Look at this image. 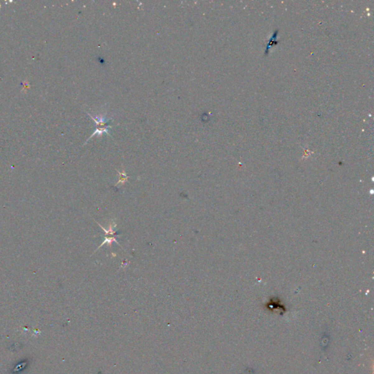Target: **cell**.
Wrapping results in <instances>:
<instances>
[{
  "instance_id": "obj_1",
  "label": "cell",
  "mask_w": 374,
  "mask_h": 374,
  "mask_svg": "<svg viewBox=\"0 0 374 374\" xmlns=\"http://www.w3.org/2000/svg\"><path fill=\"white\" fill-rule=\"evenodd\" d=\"M90 117L94 121L95 124V131L94 133L90 136L87 141H89L90 138H93L94 136L96 135H102V134L105 133L108 135L111 136L110 129L112 127V125H110L112 122V119L110 117H108L105 115H93L90 113H88Z\"/></svg>"
},
{
  "instance_id": "obj_2",
  "label": "cell",
  "mask_w": 374,
  "mask_h": 374,
  "mask_svg": "<svg viewBox=\"0 0 374 374\" xmlns=\"http://www.w3.org/2000/svg\"><path fill=\"white\" fill-rule=\"evenodd\" d=\"M94 221H95V220H94ZM95 222H96V221H95ZM96 222V224H98V225L100 226L101 228H102V230L104 231L105 235L106 237H108H108H110V236L115 237V236H116V235H120V234H119V233H117L114 230V227H115V226H116V225H115V223L114 221H113V220L110 221V223H109V226H108V230L105 229L100 224H99L97 222Z\"/></svg>"
},
{
  "instance_id": "obj_4",
  "label": "cell",
  "mask_w": 374,
  "mask_h": 374,
  "mask_svg": "<svg viewBox=\"0 0 374 374\" xmlns=\"http://www.w3.org/2000/svg\"><path fill=\"white\" fill-rule=\"evenodd\" d=\"M113 242L116 243L117 244L120 245V244H119V243H118V241H116V239H115V237H105V241H104L103 242H102V243H101V245H100V246H99V247L97 248V249H96L95 250V251H94V252L96 251V250H98L99 249H100V248L101 246H102V245H103L106 244V243H107V244H108V245H109V247H110V248H112V243H113Z\"/></svg>"
},
{
  "instance_id": "obj_3",
  "label": "cell",
  "mask_w": 374,
  "mask_h": 374,
  "mask_svg": "<svg viewBox=\"0 0 374 374\" xmlns=\"http://www.w3.org/2000/svg\"><path fill=\"white\" fill-rule=\"evenodd\" d=\"M118 173H119V181L117 182V184H115V186H117V185H119V184L124 185L128 181V178H129V176H128L127 175V173H125L124 167H123L122 173H120V172H119V171H118Z\"/></svg>"
}]
</instances>
